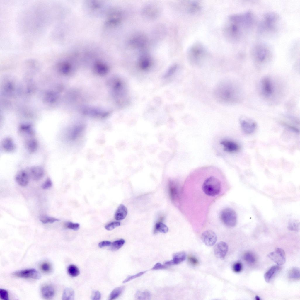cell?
I'll return each instance as SVG.
<instances>
[{"label":"cell","mask_w":300,"mask_h":300,"mask_svg":"<svg viewBox=\"0 0 300 300\" xmlns=\"http://www.w3.org/2000/svg\"><path fill=\"white\" fill-rule=\"evenodd\" d=\"M38 142L37 140L34 138H30L28 139L26 143V147L30 153L34 152L38 147Z\"/></svg>","instance_id":"cell-23"},{"label":"cell","mask_w":300,"mask_h":300,"mask_svg":"<svg viewBox=\"0 0 300 300\" xmlns=\"http://www.w3.org/2000/svg\"><path fill=\"white\" fill-rule=\"evenodd\" d=\"M214 93L218 101L226 104L236 103L241 96L240 88L236 84L229 81L219 83L216 87Z\"/></svg>","instance_id":"cell-2"},{"label":"cell","mask_w":300,"mask_h":300,"mask_svg":"<svg viewBox=\"0 0 300 300\" xmlns=\"http://www.w3.org/2000/svg\"><path fill=\"white\" fill-rule=\"evenodd\" d=\"M127 210L123 204H120L118 207L114 215L115 219L117 220L124 219L127 214Z\"/></svg>","instance_id":"cell-18"},{"label":"cell","mask_w":300,"mask_h":300,"mask_svg":"<svg viewBox=\"0 0 300 300\" xmlns=\"http://www.w3.org/2000/svg\"><path fill=\"white\" fill-rule=\"evenodd\" d=\"M111 242L108 241H104L100 242L98 244V246L101 248L104 247L110 246Z\"/></svg>","instance_id":"cell-45"},{"label":"cell","mask_w":300,"mask_h":300,"mask_svg":"<svg viewBox=\"0 0 300 300\" xmlns=\"http://www.w3.org/2000/svg\"><path fill=\"white\" fill-rule=\"evenodd\" d=\"M125 288L124 286H121L114 289L110 294L109 299L112 300L118 297L122 294Z\"/></svg>","instance_id":"cell-25"},{"label":"cell","mask_w":300,"mask_h":300,"mask_svg":"<svg viewBox=\"0 0 300 300\" xmlns=\"http://www.w3.org/2000/svg\"><path fill=\"white\" fill-rule=\"evenodd\" d=\"M214 250L216 257L219 259H223L225 257L227 253L228 246L225 242L220 241L215 245Z\"/></svg>","instance_id":"cell-12"},{"label":"cell","mask_w":300,"mask_h":300,"mask_svg":"<svg viewBox=\"0 0 300 300\" xmlns=\"http://www.w3.org/2000/svg\"><path fill=\"white\" fill-rule=\"evenodd\" d=\"M186 254L184 251H180L176 253L173 255L172 260L166 261L164 265H171L178 264L185 260L186 258Z\"/></svg>","instance_id":"cell-14"},{"label":"cell","mask_w":300,"mask_h":300,"mask_svg":"<svg viewBox=\"0 0 300 300\" xmlns=\"http://www.w3.org/2000/svg\"><path fill=\"white\" fill-rule=\"evenodd\" d=\"M280 270L279 265H275L272 267L265 274V279L267 282H269L274 275Z\"/></svg>","instance_id":"cell-21"},{"label":"cell","mask_w":300,"mask_h":300,"mask_svg":"<svg viewBox=\"0 0 300 300\" xmlns=\"http://www.w3.org/2000/svg\"><path fill=\"white\" fill-rule=\"evenodd\" d=\"M242 269V265L240 262H237L234 264L233 266V270L235 272L239 273L241 271Z\"/></svg>","instance_id":"cell-41"},{"label":"cell","mask_w":300,"mask_h":300,"mask_svg":"<svg viewBox=\"0 0 300 300\" xmlns=\"http://www.w3.org/2000/svg\"><path fill=\"white\" fill-rule=\"evenodd\" d=\"M252 54L255 61L259 64L266 62L270 59L271 55L268 47L261 44L257 45L253 48Z\"/></svg>","instance_id":"cell-5"},{"label":"cell","mask_w":300,"mask_h":300,"mask_svg":"<svg viewBox=\"0 0 300 300\" xmlns=\"http://www.w3.org/2000/svg\"><path fill=\"white\" fill-rule=\"evenodd\" d=\"M40 220L43 224L52 223L59 221L58 219L46 215L40 216Z\"/></svg>","instance_id":"cell-32"},{"label":"cell","mask_w":300,"mask_h":300,"mask_svg":"<svg viewBox=\"0 0 300 300\" xmlns=\"http://www.w3.org/2000/svg\"><path fill=\"white\" fill-rule=\"evenodd\" d=\"M0 297L3 300H8L9 298L8 292L5 289H0Z\"/></svg>","instance_id":"cell-39"},{"label":"cell","mask_w":300,"mask_h":300,"mask_svg":"<svg viewBox=\"0 0 300 300\" xmlns=\"http://www.w3.org/2000/svg\"><path fill=\"white\" fill-rule=\"evenodd\" d=\"M188 260L192 264L194 265H196L198 264V260L194 256H190L188 257Z\"/></svg>","instance_id":"cell-46"},{"label":"cell","mask_w":300,"mask_h":300,"mask_svg":"<svg viewBox=\"0 0 300 300\" xmlns=\"http://www.w3.org/2000/svg\"><path fill=\"white\" fill-rule=\"evenodd\" d=\"M2 146L6 151L12 152L15 149V145L13 140L9 137L5 138L2 141Z\"/></svg>","instance_id":"cell-20"},{"label":"cell","mask_w":300,"mask_h":300,"mask_svg":"<svg viewBox=\"0 0 300 300\" xmlns=\"http://www.w3.org/2000/svg\"><path fill=\"white\" fill-rule=\"evenodd\" d=\"M255 299L256 300H260V297L259 296H255Z\"/></svg>","instance_id":"cell-47"},{"label":"cell","mask_w":300,"mask_h":300,"mask_svg":"<svg viewBox=\"0 0 300 300\" xmlns=\"http://www.w3.org/2000/svg\"><path fill=\"white\" fill-rule=\"evenodd\" d=\"M12 275L16 277L23 278L39 279H40V274L36 269L33 268L13 272Z\"/></svg>","instance_id":"cell-8"},{"label":"cell","mask_w":300,"mask_h":300,"mask_svg":"<svg viewBox=\"0 0 300 300\" xmlns=\"http://www.w3.org/2000/svg\"><path fill=\"white\" fill-rule=\"evenodd\" d=\"M41 293L44 298L49 299L53 297L55 294V291L54 288L51 286L45 285L42 287Z\"/></svg>","instance_id":"cell-19"},{"label":"cell","mask_w":300,"mask_h":300,"mask_svg":"<svg viewBox=\"0 0 300 300\" xmlns=\"http://www.w3.org/2000/svg\"><path fill=\"white\" fill-rule=\"evenodd\" d=\"M120 225V222H112L106 225L105 226V228L107 230L111 231Z\"/></svg>","instance_id":"cell-36"},{"label":"cell","mask_w":300,"mask_h":300,"mask_svg":"<svg viewBox=\"0 0 300 300\" xmlns=\"http://www.w3.org/2000/svg\"><path fill=\"white\" fill-rule=\"evenodd\" d=\"M274 82L268 76L263 77L260 82V90L262 95L267 98L272 97L275 92Z\"/></svg>","instance_id":"cell-7"},{"label":"cell","mask_w":300,"mask_h":300,"mask_svg":"<svg viewBox=\"0 0 300 300\" xmlns=\"http://www.w3.org/2000/svg\"><path fill=\"white\" fill-rule=\"evenodd\" d=\"M74 297V292L73 289L67 288L64 290L62 296V300H73Z\"/></svg>","instance_id":"cell-24"},{"label":"cell","mask_w":300,"mask_h":300,"mask_svg":"<svg viewBox=\"0 0 300 300\" xmlns=\"http://www.w3.org/2000/svg\"><path fill=\"white\" fill-rule=\"evenodd\" d=\"M166 268V266L165 265H162L160 263L158 262L154 266L152 270H156Z\"/></svg>","instance_id":"cell-44"},{"label":"cell","mask_w":300,"mask_h":300,"mask_svg":"<svg viewBox=\"0 0 300 300\" xmlns=\"http://www.w3.org/2000/svg\"><path fill=\"white\" fill-rule=\"evenodd\" d=\"M241 127L243 131L246 134H252L257 127L256 122L253 120L246 117H242L240 120Z\"/></svg>","instance_id":"cell-9"},{"label":"cell","mask_w":300,"mask_h":300,"mask_svg":"<svg viewBox=\"0 0 300 300\" xmlns=\"http://www.w3.org/2000/svg\"><path fill=\"white\" fill-rule=\"evenodd\" d=\"M151 296L150 293L147 291H138L135 295L136 298L138 300H149Z\"/></svg>","instance_id":"cell-26"},{"label":"cell","mask_w":300,"mask_h":300,"mask_svg":"<svg viewBox=\"0 0 300 300\" xmlns=\"http://www.w3.org/2000/svg\"><path fill=\"white\" fill-rule=\"evenodd\" d=\"M101 295L98 291H93L92 293L91 299L92 300H99L100 299Z\"/></svg>","instance_id":"cell-40"},{"label":"cell","mask_w":300,"mask_h":300,"mask_svg":"<svg viewBox=\"0 0 300 300\" xmlns=\"http://www.w3.org/2000/svg\"><path fill=\"white\" fill-rule=\"evenodd\" d=\"M146 271L140 272L134 275L129 276L123 281V283H125L133 279L143 275Z\"/></svg>","instance_id":"cell-37"},{"label":"cell","mask_w":300,"mask_h":300,"mask_svg":"<svg viewBox=\"0 0 300 300\" xmlns=\"http://www.w3.org/2000/svg\"><path fill=\"white\" fill-rule=\"evenodd\" d=\"M220 218L222 222L227 226L233 227L236 224L237 214L232 208H226L222 210L220 213Z\"/></svg>","instance_id":"cell-6"},{"label":"cell","mask_w":300,"mask_h":300,"mask_svg":"<svg viewBox=\"0 0 300 300\" xmlns=\"http://www.w3.org/2000/svg\"><path fill=\"white\" fill-rule=\"evenodd\" d=\"M177 68V66L176 65H174L171 66L167 72L165 74L164 77L165 78L171 75L175 72Z\"/></svg>","instance_id":"cell-42"},{"label":"cell","mask_w":300,"mask_h":300,"mask_svg":"<svg viewBox=\"0 0 300 300\" xmlns=\"http://www.w3.org/2000/svg\"><path fill=\"white\" fill-rule=\"evenodd\" d=\"M279 18L278 15L275 13L270 12L266 14L260 25V30L262 33L275 30Z\"/></svg>","instance_id":"cell-4"},{"label":"cell","mask_w":300,"mask_h":300,"mask_svg":"<svg viewBox=\"0 0 300 300\" xmlns=\"http://www.w3.org/2000/svg\"><path fill=\"white\" fill-rule=\"evenodd\" d=\"M253 23V16L250 12L231 16L225 25L224 35L231 41H237L250 30Z\"/></svg>","instance_id":"cell-1"},{"label":"cell","mask_w":300,"mask_h":300,"mask_svg":"<svg viewBox=\"0 0 300 300\" xmlns=\"http://www.w3.org/2000/svg\"><path fill=\"white\" fill-rule=\"evenodd\" d=\"M125 242V240L122 239L115 241L111 243L110 249L113 251H116L122 247Z\"/></svg>","instance_id":"cell-27"},{"label":"cell","mask_w":300,"mask_h":300,"mask_svg":"<svg viewBox=\"0 0 300 300\" xmlns=\"http://www.w3.org/2000/svg\"><path fill=\"white\" fill-rule=\"evenodd\" d=\"M15 180L20 186L23 187L26 186L29 181L28 174L25 170H21L16 174L15 176Z\"/></svg>","instance_id":"cell-16"},{"label":"cell","mask_w":300,"mask_h":300,"mask_svg":"<svg viewBox=\"0 0 300 300\" xmlns=\"http://www.w3.org/2000/svg\"><path fill=\"white\" fill-rule=\"evenodd\" d=\"M201 239L205 244L208 246H213L217 240V236L215 233L211 230H207L201 235Z\"/></svg>","instance_id":"cell-11"},{"label":"cell","mask_w":300,"mask_h":300,"mask_svg":"<svg viewBox=\"0 0 300 300\" xmlns=\"http://www.w3.org/2000/svg\"><path fill=\"white\" fill-rule=\"evenodd\" d=\"M52 185V183L51 179L48 178L42 184L41 187L43 189H47L51 188Z\"/></svg>","instance_id":"cell-38"},{"label":"cell","mask_w":300,"mask_h":300,"mask_svg":"<svg viewBox=\"0 0 300 300\" xmlns=\"http://www.w3.org/2000/svg\"><path fill=\"white\" fill-rule=\"evenodd\" d=\"M65 226L67 228L76 231L80 228V224L78 223H74L71 222H68L65 224Z\"/></svg>","instance_id":"cell-35"},{"label":"cell","mask_w":300,"mask_h":300,"mask_svg":"<svg viewBox=\"0 0 300 300\" xmlns=\"http://www.w3.org/2000/svg\"><path fill=\"white\" fill-rule=\"evenodd\" d=\"M29 174L33 180L38 181L43 177L44 174V170L40 166H33L29 170Z\"/></svg>","instance_id":"cell-15"},{"label":"cell","mask_w":300,"mask_h":300,"mask_svg":"<svg viewBox=\"0 0 300 300\" xmlns=\"http://www.w3.org/2000/svg\"><path fill=\"white\" fill-rule=\"evenodd\" d=\"M20 129L21 131L26 133L30 135L34 134V131L32 129V127L30 125H23L20 127Z\"/></svg>","instance_id":"cell-33"},{"label":"cell","mask_w":300,"mask_h":300,"mask_svg":"<svg viewBox=\"0 0 300 300\" xmlns=\"http://www.w3.org/2000/svg\"><path fill=\"white\" fill-rule=\"evenodd\" d=\"M67 272L72 277H77L80 273L79 269L76 266L73 264L70 265L68 267Z\"/></svg>","instance_id":"cell-29"},{"label":"cell","mask_w":300,"mask_h":300,"mask_svg":"<svg viewBox=\"0 0 300 300\" xmlns=\"http://www.w3.org/2000/svg\"><path fill=\"white\" fill-rule=\"evenodd\" d=\"M41 268L42 271L46 272H49L51 269L50 265L47 262H45L42 264Z\"/></svg>","instance_id":"cell-43"},{"label":"cell","mask_w":300,"mask_h":300,"mask_svg":"<svg viewBox=\"0 0 300 300\" xmlns=\"http://www.w3.org/2000/svg\"><path fill=\"white\" fill-rule=\"evenodd\" d=\"M267 256L279 266L284 264L286 261L285 252L280 248H276L274 251L270 253Z\"/></svg>","instance_id":"cell-10"},{"label":"cell","mask_w":300,"mask_h":300,"mask_svg":"<svg viewBox=\"0 0 300 300\" xmlns=\"http://www.w3.org/2000/svg\"><path fill=\"white\" fill-rule=\"evenodd\" d=\"M244 259L247 262L253 264L255 261V258L254 255L250 252L246 253L244 255Z\"/></svg>","instance_id":"cell-34"},{"label":"cell","mask_w":300,"mask_h":300,"mask_svg":"<svg viewBox=\"0 0 300 300\" xmlns=\"http://www.w3.org/2000/svg\"><path fill=\"white\" fill-rule=\"evenodd\" d=\"M207 54V51L203 45L200 43H196L189 49L187 55L191 63L197 64L201 63Z\"/></svg>","instance_id":"cell-3"},{"label":"cell","mask_w":300,"mask_h":300,"mask_svg":"<svg viewBox=\"0 0 300 300\" xmlns=\"http://www.w3.org/2000/svg\"><path fill=\"white\" fill-rule=\"evenodd\" d=\"M145 37L142 36L137 35L133 37L130 40V43L135 47H141L143 46L146 42Z\"/></svg>","instance_id":"cell-22"},{"label":"cell","mask_w":300,"mask_h":300,"mask_svg":"<svg viewBox=\"0 0 300 300\" xmlns=\"http://www.w3.org/2000/svg\"><path fill=\"white\" fill-rule=\"evenodd\" d=\"M155 232H159L163 233H166L168 231V227L164 224L162 222L157 223L155 226Z\"/></svg>","instance_id":"cell-30"},{"label":"cell","mask_w":300,"mask_h":300,"mask_svg":"<svg viewBox=\"0 0 300 300\" xmlns=\"http://www.w3.org/2000/svg\"><path fill=\"white\" fill-rule=\"evenodd\" d=\"M299 269L296 267L292 268L289 273V277L291 279H300Z\"/></svg>","instance_id":"cell-31"},{"label":"cell","mask_w":300,"mask_h":300,"mask_svg":"<svg viewBox=\"0 0 300 300\" xmlns=\"http://www.w3.org/2000/svg\"><path fill=\"white\" fill-rule=\"evenodd\" d=\"M220 143L223 146L224 150L227 152H235L240 149L239 145L232 141L224 140L221 141Z\"/></svg>","instance_id":"cell-13"},{"label":"cell","mask_w":300,"mask_h":300,"mask_svg":"<svg viewBox=\"0 0 300 300\" xmlns=\"http://www.w3.org/2000/svg\"><path fill=\"white\" fill-rule=\"evenodd\" d=\"M152 63V60L150 57L147 55H143L139 60L138 65L142 70L146 71L149 69Z\"/></svg>","instance_id":"cell-17"},{"label":"cell","mask_w":300,"mask_h":300,"mask_svg":"<svg viewBox=\"0 0 300 300\" xmlns=\"http://www.w3.org/2000/svg\"><path fill=\"white\" fill-rule=\"evenodd\" d=\"M299 222L297 220L291 219L289 221L288 228L289 230L297 231L299 230Z\"/></svg>","instance_id":"cell-28"}]
</instances>
